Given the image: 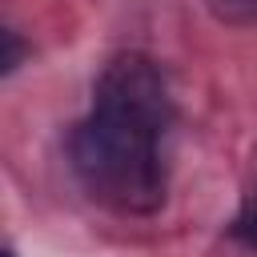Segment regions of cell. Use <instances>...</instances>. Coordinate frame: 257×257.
Here are the masks:
<instances>
[{
  "label": "cell",
  "mask_w": 257,
  "mask_h": 257,
  "mask_svg": "<svg viewBox=\"0 0 257 257\" xmlns=\"http://www.w3.org/2000/svg\"><path fill=\"white\" fill-rule=\"evenodd\" d=\"M173 128V96L157 60L116 52L96 84L92 108L72 133V169L92 201L116 213H153L165 201L169 165L165 137Z\"/></svg>",
  "instance_id": "obj_1"
},
{
  "label": "cell",
  "mask_w": 257,
  "mask_h": 257,
  "mask_svg": "<svg viewBox=\"0 0 257 257\" xmlns=\"http://www.w3.org/2000/svg\"><path fill=\"white\" fill-rule=\"evenodd\" d=\"M233 237H237L245 249L257 253V181H249V189H245V197H241V209H237V217H233Z\"/></svg>",
  "instance_id": "obj_2"
},
{
  "label": "cell",
  "mask_w": 257,
  "mask_h": 257,
  "mask_svg": "<svg viewBox=\"0 0 257 257\" xmlns=\"http://www.w3.org/2000/svg\"><path fill=\"white\" fill-rule=\"evenodd\" d=\"M205 4L225 24H257V0H205Z\"/></svg>",
  "instance_id": "obj_3"
},
{
  "label": "cell",
  "mask_w": 257,
  "mask_h": 257,
  "mask_svg": "<svg viewBox=\"0 0 257 257\" xmlns=\"http://www.w3.org/2000/svg\"><path fill=\"white\" fill-rule=\"evenodd\" d=\"M20 56H24V52H20V40H16V32L8 28V32H4V72H12V68L20 64Z\"/></svg>",
  "instance_id": "obj_4"
},
{
  "label": "cell",
  "mask_w": 257,
  "mask_h": 257,
  "mask_svg": "<svg viewBox=\"0 0 257 257\" xmlns=\"http://www.w3.org/2000/svg\"><path fill=\"white\" fill-rule=\"evenodd\" d=\"M4 257H16V253H12V249H8V253H4Z\"/></svg>",
  "instance_id": "obj_5"
}]
</instances>
